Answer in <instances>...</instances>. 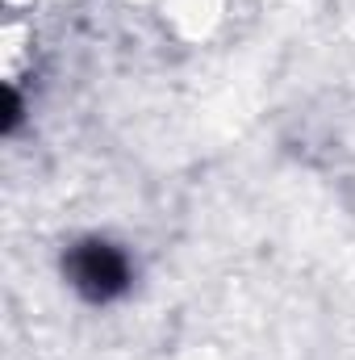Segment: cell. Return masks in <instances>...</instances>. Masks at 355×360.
Returning a JSON list of instances; mask_svg holds the SVG:
<instances>
[{"instance_id":"obj_1","label":"cell","mask_w":355,"mask_h":360,"mask_svg":"<svg viewBox=\"0 0 355 360\" xmlns=\"http://www.w3.org/2000/svg\"><path fill=\"white\" fill-rule=\"evenodd\" d=\"M67 276L72 285L88 297V302H109L117 297L126 285H130V264L126 256L113 248V243H100V239H88V243H76L67 252Z\"/></svg>"}]
</instances>
